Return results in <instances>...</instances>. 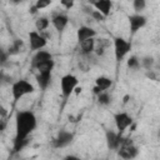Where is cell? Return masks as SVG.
<instances>
[{
  "instance_id": "obj_1",
  "label": "cell",
  "mask_w": 160,
  "mask_h": 160,
  "mask_svg": "<svg viewBox=\"0 0 160 160\" xmlns=\"http://www.w3.org/2000/svg\"><path fill=\"white\" fill-rule=\"evenodd\" d=\"M38 119L30 110L18 111L15 115V138L14 140L28 139L29 135L36 129Z\"/></svg>"
},
{
  "instance_id": "obj_2",
  "label": "cell",
  "mask_w": 160,
  "mask_h": 160,
  "mask_svg": "<svg viewBox=\"0 0 160 160\" xmlns=\"http://www.w3.org/2000/svg\"><path fill=\"white\" fill-rule=\"evenodd\" d=\"M34 91H35L34 85L30 81L25 80V79L16 80L11 85V95H12L14 102L19 101L20 99H22L24 96H26L29 94H32Z\"/></svg>"
},
{
  "instance_id": "obj_3",
  "label": "cell",
  "mask_w": 160,
  "mask_h": 160,
  "mask_svg": "<svg viewBox=\"0 0 160 160\" xmlns=\"http://www.w3.org/2000/svg\"><path fill=\"white\" fill-rule=\"evenodd\" d=\"M112 45H114L115 60L118 62H120L121 60H124L125 56L131 50V42H129L128 40H125L124 38H120V36H116V38L112 39Z\"/></svg>"
},
{
  "instance_id": "obj_4",
  "label": "cell",
  "mask_w": 160,
  "mask_h": 160,
  "mask_svg": "<svg viewBox=\"0 0 160 160\" xmlns=\"http://www.w3.org/2000/svg\"><path fill=\"white\" fill-rule=\"evenodd\" d=\"M78 86H79V80L75 75L66 74V75L61 76V79H60V90H61V95H62L64 99H68L75 91V89Z\"/></svg>"
},
{
  "instance_id": "obj_5",
  "label": "cell",
  "mask_w": 160,
  "mask_h": 160,
  "mask_svg": "<svg viewBox=\"0 0 160 160\" xmlns=\"http://www.w3.org/2000/svg\"><path fill=\"white\" fill-rule=\"evenodd\" d=\"M29 44H30V49L34 51L41 50L42 48L46 46L48 44V38H45L40 31L38 30H32L29 32Z\"/></svg>"
},
{
  "instance_id": "obj_6",
  "label": "cell",
  "mask_w": 160,
  "mask_h": 160,
  "mask_svg": "<svg viewBox=\"0 0 160 160\" xmlns=\"http://www.w3.org/2000/svg\"><path fill=\"white\" fill-rule=\"evenodd\" d=\"M114 122L116 126V130L122 134L128 128H130V125L132 124V118L128 114V112H115L114 114Z\"/></svg>"
},
{
  "instance_id": "obj_7",
  "label": "cell",
  "mask_w": 160,
  "mask_h": 160,
  "mask_svg": "<svg viewBox=\"0 0 160 160\" xmlns=\"http://www.w3.org/2000/svg\"><path fill=\"white\" fill-rule=\"evenodd\" d=\"M74 140V135L72 132L70 131H66V130H60L56 135V138L52 140L51 145L52 148L55 149H62V148H66L69 146Z\"/></svg>"
},
{
  "instance_id": "obj_8",
  "label": "cell",
  "mask_w": 160,
  "mask_h": 160,
  "mask_svg": "<svg viewBox=\"0 0 160 160\" xmlns=\"http://www.w3.org/2000/svg\"><path fill=\"white\" fill-rule=\"evenodd\" d=\"M128 20H129V28H130V34L131 35H135L148 22L146 16H144V15H141L139 12H135L132 15H129Z\"/></svg>"
},
{
  "instance_id": "obj_9",
  "label": "cell",
  "mask_w": 160,
  "mask_h": 160,
  "mask_svg": "<svg viewBox=\"0 0 160 160\" xmlns=\"http://www.w3.org/2000/svg\"><path fill=\"white\" fill-rule=\"evenodd\" d=\"M105 140H106V145L110 150H119V148L122 144L124 136H121V134L118 131H112V130H106L105 132Z\"/></svg>"
},
{
  "instance_id": "obj_10",
  "label": "cell",
  "mask_w": 160,
  "mask_h": 160,
  "mask_svg": "<svg viewBox=\"0 0 160 160\" xmlns=\"http://www.w3.org/2000/svg\"><path fill=\"white\" fill-rule=\"evenodd\" d=\"M96 36V31L90 28V26H86V25H81L78 30H76V39H78V42H82L84 40H88L90 38H95Z\"/></svg>"
},
{
  "instance_id": "obj_11",
  "label": "cell",
  "mask_w": 160,
  "mask_h": 160,
  "mask_svg": "<svg viewBox=\"0 0 160 160\" xmlns=\"http://www.w3.org/2000/svg\"><path fill=\"white\" fill-rule=\"evenodd\" d=\"M49 60H52V55L49 52V51H46V50H38L36 52H35V55L32 56V59H31V66L35 69L36 66H39L40 64H42V62H46V61H49Z\"/></svg>"
},
{
  "instance_id": "obj_12",
  "label": "cell",
  "mask_w": 160,
  "mask_h": 160,
  "mask_svg": "<svg viewBox=\"0 0 160 160\" xmlns=\"http://www.w3.org/2000/svg\"><path fill=\"white\" fill-rule=\"evenodd\" d=\"M138 154H139V150H138V148L134 144H131V145H122L118 150V155L120 158H122V159H134V158L138 156Z\"/></svg>"
},
{
  "instance_id": "obj_13",
  "label": "cell",
  "mask_w": 160,
  "mask_h": 160,
  "mask_svg": "<svg viewBox=\"0 0 160 160\" xmlns=\"http://www.w3.org/2000/svg\"><path fill=\"white\" fill-rule=\"evenodd\" d=\"M68 22H69V16L66 14H61V12L55 15V16H52V19H51L52 26L59 32H62L65 30V28L68 26Z\"/></svg>"
},
{
  "instance_id": "obj_14",
  "label": "cell",
  "mask_w": 160,
  "mask_h": 160,
  "mask_svg": "<svg viewBox=\"0 0 160 160\" xmlns=\"http://www.w3.org/2000/svg\"><path fill=\"white\" fill-rule=\"evenodd\" d=\"M36 81L41 90H46L51 82V70L48 71H39L36 74Z\"/></svg>"
},
{
  "instance_id": "obj_15",
  "label": "cell",
  "mask_w": 160,
  "mask_h": 160,
  "mask_svg": "<svg viewBox=\"0 0 160 160\" xmlns=\"http://www.w3.org/2000/svg\"><path fill=\"white\" fill-rule=\"evenodd\" d=\"M94 9L99 10L104 16H109L111 8H112V2L111 0H98L96 2H94Z\"/></svg>"
},
{
  "instance_id": "obj_16",
  "label": "cell",
  "mask_w": 160,
  "mask_h": 160,
  "mask_svg": "<svg viewBox=\"0 0 160 160\" xmlns=\"http://www.w3.org/2000/svg\"><path fill=\"white\" fill-rule=\"evenodd\" d=\"M111 45V41L109 39H99L98 41L95 40V49H94V54L96 56H102L106 52V49Z\"/></svg>"
},
{
  "instance_id": "obj_17",
  "label": "cell",
  "mask_w": 160,
  "mask_h": 160,
  "mask_svg": "<svg viewBox=\"0 0 160 160\" xmlns=\"http://www.w3.org/2000/svg\"><path fill=\"white\" fill-rule=\"evenodd\" d=\"M79 45H80V54L81 55H84V56L90 55L94 52V49H95V39L90 38L88 40H84Z\"/></svg>"
},
{
  "instance_id": "obj_18",
  "label": "cell",
  "mask_w": 160,
  "mask_h": 160,
  "mask_svg": "<svg viewBox=\"0 0 160 160\" xmlns=\"http://www.w3.org/2000/svg\"><path fill=\"white\" fill-rule=\"evenodd\" d=\"M22 50H24V41L20 40V39H15L12 41V44L8 48L6 51L9 52L10 56H14V55H18L19 52H21Z\"/></svg>"
},
{
  "instance_id": "obj_19",
  "label": "cell",
  "mask_w": 160,
  "mask_h": 160,
  "mask_svg": "<svg viewBox=\"0 0 160 160\" xmlns=\"http://www.w3.org/2000/svg\"><path fill=\"white\" fill-rule=\"evenodd\" d=\"M95 85L99 86L101 90L106 91L108 89L111 88L112 80H111L110 78H108V76H99V78H96V80H95Z\"/></svg>"
},
{
  "instance_id": "obj_20",
  "label": "cell",
  "mask_w": 160,
  "mask_h": 160,
  "mask_svg": "<svg viewBox=\"0 0 160 160\" xmlns=\"http://www.w3.org/2000/svg\"><path fill=\"white\" fill-rule=\"evenodd\" d=\"M49 25H50V20H49L46 16H40V18H38V19L35 20V28H36V30L40 31V32L45 31V30L49 28Z\"/></svg>"
},
{
  "instance_id": "obj_21",
  "label": "cell",
  "mask_w": 160,
  "mask_h": 160,
  "mask_svg": "<svg viewBox=\"0 0 160 160\" xmlns=\"http://www.w3.org/2000/svg\"><path fill=\"white\" fill-rule=\"evenodd\" d=\"M126 65H128V68H129V69H132V70H138V69L141 66V61H140V59H139L138 56H135V55H131V56L128 59V61H126Z\"/></svg>"
},
{
  "instance_id": "obj_22",
  "label": "cell",
  "mask_w": 160,
  "mask_h": 160,
  "mask_svg": "<svg viewBox=\"0 0 160 160\" xmlns=\"http://www.w3.org/2000/svg\"><path fill=\"white\" fill-rule=\"evenodd\" d=\"M98 102L100 105H104V106H108L110 102H111V96L106 92V91H102L98 95Z\"/></svg>"
},
{
  "instance_id": "obj_23",
  "label": "cell",
  "mask_w": 160,
  "mask_h": 160,
  "mask_svg": "<svg viewBox=\"0 0 160 160\" xmlns=\"http://www.w3.org/2000/svg\"><path fill=\"white\" fill-rule=\"evenodd\" d=\"M140 61H141V66L146 70H150L155 64V60L152 56H144L142 59H140Z\"/></svg>"
},
{
  "instance_id": "obj_24",
  "label": "cell",
  "mask_w": 160,
  "mask_h": 160,
  "mask_svg": "<svg viewBox=\"0 0 160 160\" xmlns=\"http://www.w3.org/2000/svg\"><path fill=\"white\" fill-rule=\"evenodd\" d=\"M132 8L135 12H141L146 8V0H132Z\"/></svg>"
},
{
  "instance_id": "obj_25",
  "label": "cell",
  "mask_w": 160,
  "mask_h": 160,
  "mask_svg": "<svg viewBox=\"0 0 160 160\" xmlns=\"http://www.w3.org/2000/svg\"><path fill=\"white\" fill-rule=\"evenodd\" d=\"M52 68H54V60H49V61H46V62H42V64H40L39 66H36L35 69L38 70V72L39 71H48V70H52Z\"/></svg>"
},
{
  "instance_id": "obj_26",
  "label": "cell",
  "mask_w": 160,
  "mask_h": 160,
  "mask_svg": "<svg viewBox=\"0 0 160 160\" xmlns=\"http://www.w3.org/2000/svg\"><path fill=\"white\" fill-rule=\"evenodd\" d=\"M29 142V139H22V140H14V150L15 151H20L22 150Z\"/></svg>"
},
{
  "instance_id": "obj_27",
  "label": "cell",
  "mask_w": 160,
  "mask_h": 160,
  "mask_svg": "<svg viewBox=\"0 0 160 160\" xmlns=\"http://www.w3.org/2000/svg\"><path fill=\"white\" fill-rule=\"evenodd\" d=\"M90 16H91V19H92V20H95V21H104V20H105V18H106V16H104V15H102L99 10H96V9H94V10H92V12H91V15H90Z\"/></svg>"
},
{
  "instance_id": "obj_28",
  "label": "cell",
  "mask_w": 160,
  "mask_h": 160,
  "mask_svg": "<svg viewBox=\"0 0 160 160\" xmlns=\"http://www.w3.org/2000/svg\"><path fill=\"white\" fill-rule=\"evenodd\" d=\"M50 4H51V0H36L35 6L39 10H42V9H46L48 6H50Z\"/></svg>"
},
{
  "instance_id": "obj_29",
  "label": "cell",
  "mask_w": 160,
  "mask_h": 160,
  "mask_svg": "<svg viewBox=\"0 0 160 160\" xmlns=\"http://www.w3.org/2000/svg\"><path fill=\"white\" fill-rule=\"evenodd\" d=\"M60 4L66 9V10H70L72 9L74 4H75V0H60Z\"/></svg>"
},
{
  "instance_id": "obj_30",
  "label": "cell",
  "mask_w": 160,
  "mask_h": 160,
  "mask_svg": "<svg viewBox=\"0 0 160 160\" xmlns=\"http://www.w3.org/2000/svg\"><path fill=\"white\" fill-rule=\"evenodd\" d=\"M146 78L148 79H150V80H158V76H156V74L150 69V70H146Z\"/></svg>"
},
{
  "instance_id": "obj_31",
  "label": "cell",
  "mask_w": 160,
  "mask_h": 160,
  "mask_svg": "<svg viewBox=\"0 0 160 160\" xmlns=\"http://www.w3.org/2000/svg\"><path fill=\"white\" fill-rule=\"evenodd\" d=\"M10 55H9V52L8 51H5V50H2L1 51V64L4 65L6 61H8V58H9Z\"/></svg>"
},
{
  "instance_id": "obj_32",
  "label": "cell",
  "mask_w": 160,
  "mask_h": 160,
  "mask_svg": "<svg viewBox=\"0 0 160 160\" xmlns=\"http://www.w3.org/2000/svg\"><path fill=\"white\" fill-rule=\"evenodd\" d=\"M82 10H84V12H86L88 15H91V12H92V10H94V6L89 4V5L84 6V8H82Z\"/></svg>"
},
{
  "instance_id": "obj_33",
  "label": "cell",
  "mask_w": 160,
  "mask_h": 160,
  "mask_svg": "<svg viewBox=\"0 0 160 160\" xmlns=\"http://www.w3.org/2000/svg\"><path fill=\"white\" fill-rule=\"evenodd\" d=\"M102 91H104V90H101V89H100L99 86H96V85H95V86L92 88V92H94V94H95L96 96H98V95H99L100 92H102Z\"/></svg>"
},
{
  "instance_id": "obj_34",
  "label": "cell",
  "mask_w": 160,
  "mask_h": 160,
  "mask_svg": "<svg viewBox=\"0 0 160 160\" xmlns=\"http://www.w3.org/2000/svg\"><path fill=\"white\" fill-rule=\"evenodd\" d=\"M39 11V9L35 6V5H32V6H30V14H36Z\"/></svg>"
},
{
  "instance_id": "obj_35",
  "label": "cell",
  "mask_w": 160,
  "mask_h": 160,
  "mask_svg": "<svg viewBox=\"0 0 160 160\" xmlns=\"http://www.w3.org/2000/svg\"><path fill=\"white\" fill-rule=\"evenodd\" d=\"M129 100H130V95H129V94H126V95L122 98V104H128V102H129Z\"/></svg>"
},
{
  "instance_id": "obj_36",
  "label": "cell",
  "mask_w": 160,
  "mask_h": 160,
  "mask_svg": "<svg viewBox=\"0 0 160 160\" xmlns=\"http://www.w3.org/2000/svg\"><path fill=\"white\" fill-rule=\"evenodd\" d=\"M70 159H79V158L75 156V155H68V156H65V160H70Z\"/></svg>"
},
{
  "instance_id": "obj_37",
  "label": "cell",
  "mask_w": 160,
  "mask_h": 160,
  "mask_svg": "<svg viewBox=\"0 0 160 160\" xmlns=\"http://www.w3.org/2000/svg\"><path fill=\"white\" fill-rule=\"evenodd\" d=\"M10 1H11L12 4H19V2H21L22 0H10Z\"/></svg>"
},
{
  "instance_id": "obj_38",
  "label": "cell",
  "mask_w": 160,
  "mask_h": 160,
  "mask_svg": "<svg viewBox=\"0 0 160 160\" xmlns=\"http://www.w3.org/2000/svg\"><path fill=\"white\" fill-rule=\"evenodd\" d=\"M98 0H88V4H90V5H94V2H96Z\"/></svg>"
},
{
  "instance_id": "obj_39",
  "label": "cell",
  "mask_w": 160,
  "mask_h": 160,
  "mask_svg": "<svg viewBox=\"0 0 160 160\" xmlns=\"http://www.w3.org/2000/svg\"><path fill=\"white\" fill-rule=\"evenodd\" d=\"M80 91H81V88H80V86H78V88L75 89V92H76V94H79Z\"/></svg>"
},
{
  "instance_id": "obj_40",
  "label": "cell",
  "mask_w": 160,
  "mask_h": 160,
  "mask_svg": "<svg viewBox=\"0 0 160 160\" xmlns=\"http://www.w3.org/2000/svg\"><path fill=\"white\" fill-rule=\"evenodd\" d=\"M159 65H160V60H159Z\"/></svg>"
}]
</instances>
